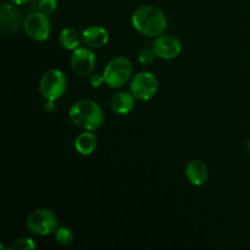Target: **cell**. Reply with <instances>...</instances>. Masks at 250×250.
<instances>
[{
	"mask_svg": "<svg viewBox=\"0 0 250 250\" xmlns=\"http://www.w3.org/2000/svg\"><path fill=\"white\" fill-rule=\"evenodd\" d=\"M132 24L139 33L148 37H159L167 28V19L163 10L153 5H144L132 15Z\"/></svg>",
	"mask_w": 250,
	"mask_h": 250,
	"instance_id": "cell-1",
	"label": "cell"
},
{
	"mask_svg": "<svg viewBox=\"0 0 250 250\" xmlns=\"http://www.w3.org/2000/svg\"><path fill=\"white\" fill-rule=\"evenodd\" d=\"M70 119L85 131H97L104 124V112L99 104L89 99L76 102L70 109Z\"/></svg>",
	"mask_w": 250,
	"mask_h": 250,
	"instance_id": "cell-2",
	"label": "cell"
},
{
	"mask_svg": "<svg viewBox=\"0 0 250 250\" xmlns=\"http://www.w3.org/2000/svg\"><path fill=\"white\" fill-rule=\"evenodd\" d=\"M132 62L127 58L119 56L110 61L104 70L105 83L111 88L124 87L132 75Z\"/></svg>",
	"mask_w": 250,
	"mask_h": 250,
	"instance_id": "cell-3",
	"label": "cell"
},
{
	"mask_svg": "<svg viewBox=\"0 0 250 250\" xmlns=\"http://www.w3.org/2000/svg\"><path fill=\"white\" fill-rule=\"evenodd\" d=\"M67 88V80L62 71L48 70L42 76L39 89L46 100H58L62 97Z\"/></svg>",
	"mask_w": 250,
	"mask_h": 250,
	"instance_id": "cell-4",
	"label": "cell"
},
{
	"mask_svg": "<svg viewBox=\"0 0 250 250\" xmlns=\"http://www.w3.org/2000/svg\"><path fill=\"white\" fill-rule=\"evenodd\" d=\"M27 229L36 236H46L58 229V217L51 210L37 209L27 217Z\"/></svg>",
	"mask_w": 250,
	"mask_h": 250,
	"instance_id": "cell-5",
	"label": "cell"
},
{
	"mask_svg": "<svg viewBox=\"0 0 250 250\" xmlns=\"http://www.w3.org/2000/svg\"><path fill=\"white\" fill-rule=\"evenodd\" d=\"M23 28L27 36L37 42H44L51 33V23L48 16L41 11L29 14L23 21Z\"/></svg>",
	"mask_w": 250,
	"mask_h": 250,
	"instance_id": "cell-6",
	"label": "cell"
},
{
	"mask_svg": "<svg viewBox=\"0 0 250 250\" xmlns=\"http://www.w3.org/2000/svg\"><path fill=\"white\" fill-rule=\"evenodd\" d=\"M131 92L138 100L151 99L158 92V80L151 72H139L132 80Z\"/></svg>",
	"mask_w": 250,
	"mask_h": 250,
	"instance_id": "cell-7",
	"label": "cell"
},
{
	"mask_svg": "<svg viewBox=\"0 0 250 250\" xmlns=\"http://www.w3.org/2000/svg\"><path fill=\"white\" fill-rule=\"evenodd\" d=\"M153 49L156 56L165 59V60H171L180 55L182 51V44H181L180 39L176 37L170 36V34H166V36L161 34V36L156 37Z\"/></svg>",
	"mask_w": 250,
	"mask_h": 250,
	"instance_id": "cell-8",
	"label": "cell"
},
{
	"mask_svg": "<svg viewBox=\"0 0 250 250\" xmlns=\"http://www.w3.org/2000/svg\"><path fill=\"white\" fill-rule=\"evenodd\" d=\"M97 58L95 54L88 48H77L71 58V66L75 73L80 76H88L94 70Z\"/></svg>",
	"mask_w": 250,
	"mask_h": 250,
	"instance_id": "cell-9",
	"label": "cell"
},
{
	"mask_svg": "<svg viewBox=\"0 0 250 250\" xmlns=\"http://www.w3.org/2000/svg\"><path fill=\"white\" fill-rule=\"evenodd\" d=\"M22 23V14L16 6L4 4L0 11V27L6 34H14L20 29Z\"/></svg>",
	"mask_w": 250,
	"mask_h": 250,
	"instance_id": "cell-10",
	"label": "cell"
},
{
	"mask_svg": "<svg viewBox=\"0 0 250 250\" xmlns=\"http://www.w3.org/2000/svg\"><path fill=\"white\" fill-rule=\"evenodd\" d=\"M82 38L85 45L89 48H102L109 42V33L103 27L93 26L83 31Z\"/></svg>",
	"mask_w": 250,
	"mask_h": 250,
	"instance_id": "cell-11",
	"label": "cell"
},
{
	"mask_svg": "<svg viewBox=\"0 0 250 250\" xmlns=\"http://www.w3.org/2000/svg\"><path fill=\"white\" fill-rule=\"evenodd\" d=\"M186 176L193 186H202L207 182L209 172L207 165L203 161L192 160L186 167Z\"/></svg>",
	"mask_w": 250,
	"mask_h": 250,
	"instance_id": "cell-12",
	"label": "cell"
},
{
	"mask_svg": "<svg viewBox=\"0 0 250 250\" xmlns=\"http://www.w3.org/2000/svg\"><path fill=\"white\" fill-rule=\"evenodd\" d=\"M110 107L117 115H127L134 107V95L127 92L115 94L110 100Z\"/></svg>",
	"mask_w": 250,
	"mask_h": 250,
	"instance_id": "cell-13",
	"label": "cell"
},
{
	"mask_svg": "<svg viewBox=\"0 0 250 250\" xmlns=\"http://www.w3.org/2000/svg\"><path fill=\"white\" fill-rule=\"evenodd\" d=\"M98 146L97 137L92 131H85L75 139V149L81 155H90Z\"/></svg>",
	"mask_w": 250,
	"mask_h": 250,
	"instance_id": "cell-14",
	"label": "cell"
},
{
	"mask_svg": "<svg viewBox=\"0 0 250 250\" xmlns=\"http://www.w3.org/2000/svg\"><path fill=\"white\" fill-rule=\"evenodd\" d=\"M59 42L62 45V48L67 49V50H76L80 48V36L78 32L72 28H65L61 31L60 36H59Z\"/></svg>",
	"mask_w": 250,
	"mask_h": 250,
	"instance_id": "cell-15",
	"label": "cell"
},
{
	"mask_svg": "<svg viewBox=\"0 0 250 250\" xmlns=\"http://www.w3.org/2000/svg\"><path fill=\"white\" fill-rule=\"evenodd\" d=\"M55 238L58 241V243L62 244V246H68V244L72 243L73 241V233L71 231V229L65 226H61L59 229H56L55 231Z\"/></svg>",
	"mask_w": 250,
	"mask_h": 250,
	"instance_id": "cell-16",
	"label": "cell"
},
{
	"mask_svg": "<svg viewBox=\"0 0 250 250\" xmlns=\"http://www.w3.org/2000/svg\"><path fill=\"white\" fill-rule=\"evenodd\" d=\"M56 6H58L56 0H39L36 5L37 11H41L42 14L46 15V16L54 14L56 10Z\"/></svg>",
	"mask_w": 250,
	"mask_h": 250,
	"instance_id": "cell-17",
	"label": "cell"
},
{
	"mask_svg": "<svg viewBox=\"0 0 250 250\" xmlns=\"http://www.w3.org/2000/svg\"><path fill=\"white\" fill-rule=\"evenodd\" d=\"M11 250H33L36 249V243L31 238H20L12 242L9 246Z\"/></svg>",
	"mask_w": 250,
	"mask_h": 250,
	"instance_id": "cell-18",
	"label": "cell"
},
{
	"mask_svg": "<svg viewBox=\"0 0 250 250\" xmlns=\"http://www.w3.org/2000/svg\"><path fill=\"white\" fill-rule=\"evenodd\" d=\"M155 56L156 54L155 51H154V49L153 50H151V49H144V50H142L141 53H139L138 60L139 62L143 63V65H149V63L153 62Z\"/></svg>",
	"mask_w": 250,
	"mask_h": 250,
	"instance_id": "cell-19",
	"label": "cell"
},
{
	"mask_svg": "<svg viewBox=\"0 0 250 250\" xmlns=\"http://www.w3.org/2000/svg\"><path fill=\"white\" fill-rule=\"evenodd\" d=\"M89 82H90V84H92L93 88H99L100 85L105 82L104 75H98V73L92 75L89 78Z\"/></svg>",
	"mask_w": 250,
	"mask_h": 250,
	"instance_id": "cell-20",
	"label": "cell"
},
{
	"mask_svg": "<svg viewBox=\"0 0 250 250\" xmlns=\"http://www.w3.org/2000/svg\"><path fill=\"white\" fill-rule=\"evenodd\" d=\"M44 110L49 114L54 112L56 110V104H55V100H46L45 105H44Z\"/></svg>",
	"mask_w": 250,
	"mask_h": 250,
	"instance_id": "cell-21",
	"label": "cell"
},
{
	"mask_svg": "<svg viewBox=\"0 0 250 250\" xmlns=\"http://www.w3.org/2000/svg\"><path fill=\"white\" fill-rule=\"evenodd\" d=\"M11 1L16 5H23V4H27V2H29L31 0H11Z\"/></svg>",
	"mask_w": 250,
	"mask_h": 250,
	"instance_id": "cell-22",
	"label": "cell"
},
{
	"mask_svg": "<svg viewBox=\"0 0 250 250\" xmlns=\"http://www.w3.org/2000/svg\"><path fill=\"white\" fill-rule=\"evenodd\" d=\"M248 149H249V151H250V139H249V142H248Z\"/></svg>",
	"mask_w": 250,
	"mask_h": 250,
	"instance_id": "cell-23",
	"label": "cell"
}]
</instances>
